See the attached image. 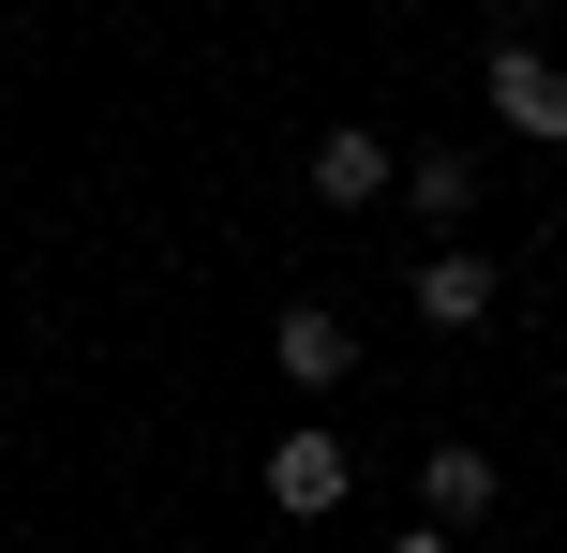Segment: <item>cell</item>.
Masks as SVG:
<instances>
[{
  "label": "cell",
  "instance_id": "obj_1",
  "mask_svg": "<svg viewBox=\"0 0 567 553\" xmlns=\"http://www.w3.org/2000/svg\"><path fill=\"white\" fill-rule=\"evenodd\" d=\"M403 315L433 329V345H463V329L508 315V269H493V239H433L419 269H403Z\"/></svg>",
  "mask_w": 567,
  "mask_h": 553
},
{
  "label": "cell",
  "instance_id": "obj_2",
  "mask_svg": "<svg viewBox=\"0 0 567 553\" xmlns=\"http://www.w3.org/2000/svg\"><path fill=\"white\" fill-rule=\"evenodd\" d=\"M478 105L508 120L523 150H567V60H553V45H523V30H493V60H478Z\"/></svg>",
  "mask_w": 567,
  "mask_h": 553
},
{
  "label": "cell",
  "instance_id": "obj_3",
  "mask_svg": "<svg viewBox=\"0 0 567 553\" xmlns=\"http://www.w3.org/2000/svg\"><path fill=\"white\" fill-rule=\"evenodd\" d=\"M269 509H284V524H329V509L343 494H359V449H343V419H299V434H269Z\"/></svg>",
  "mask_w": 567,
  "mask_h": 553
},
{
  "label": "cell",
  "instance_id": "obj_4",
  "mask_svg": "<svg viewBox=\"0 0 567 553\" xmlns=\"http://www.w3.org/2000/svg\"><path fill=\"white\" fill-rule=\"evenodd\" d=\"M493 509H508V464H493L478 434H433V449H419V524H433V539H478Z\"/></svg>",
  "mask_w": 567,
  "mask_h": 553
},
{
  "label": "cell",
  "instance_id": "obj_5",
  "mask_svg": "<svg viewBox=\"0 0 567 553\" xmlns=\"http://www.w3.org/2000/svg\"><path fill=\"white\" fill-rule=\"evenodd\" d=\"M269 375L299 389V404H329V389L359 375V329H343L329 299H284V315H269Z\"/></svg>",
  "mask_w": 567,
  "mask_h": 553
},
{
  "label": "cell",
  "instance_id": "obj_6",
  "mask_svg": "<svg viewBox=\"0 0 567 553\" xmlns=\"http://www.w3.org/2000/svg\"><path fill=\"white\" fill-rule=\"evenodd\" d=\"M389 195H403V150L373 120H329L313 135V209H389Z\"/></svg>",
  "mask_w": 567,
  "mask_h": 553
},
{
  "label": "cell",
  "instance_id": "obj_7",
  "mask_svg": "<svg viewBox=\"0 0 567 553\" xmlns=\"http://www.w3.org/2000/svg\"><path fill=\"white\" fill-rule=\"evenodd\" d=\"M478 195H493V165H478V150H449V135H433V150H403V209H419L433 239H449V225H478Z\"/></svg>",
  "mask_w": 567,
  "mask_h": 553
},
{
  "label": "cell",
  "instance_id": "obj_8",
  "mask_svg": "<svg viewBox=\"0 0 567 553\" xmlns=\"http://www.w3.org/2000/svg\"><path fill=\"white\" fill-rule=\"evenodd\" d=\"M389 553H463V539H433V524H403V539H389Z\"/></svg>",
  "mask_w": 567,
  "mask_h": 553
}]
</instances>
